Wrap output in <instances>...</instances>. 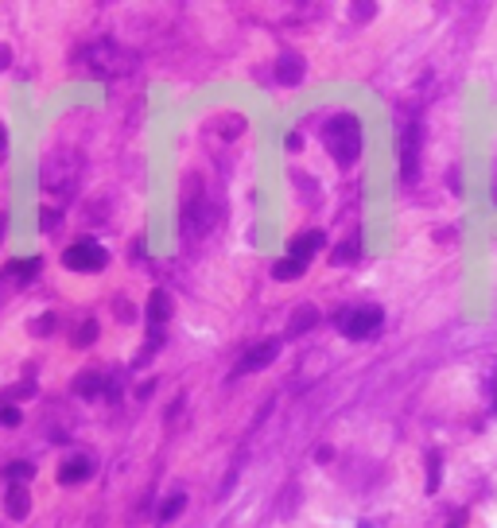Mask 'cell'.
<instances>
[{
    "label": "cell",
    "instance_id": "obj_11",
    "mask_svg": "<svg viewBox=\"0 0 497 528\" xmlns=\"http://www.w3.org/2000/svg\"><path fill=\"white\" fill-rule=\"evenodd\" d=\"M168 315H171V299H168V292H156V295H152V303H148V319H152V327L168 323Z\"/></svg>",
    "mask_w": 497,
    "mask_h": 528
},
{
    "label": "cell",
    "instance_id": "obj_19",
    "mask_svg": "<svg viewBox=\"0 0 497 528\" xmlns=\"http://www.w3.org/2000/svg\"><path fill=\"white\" fill-rule=\"evenodd\" d=\"M0 67H8V50L0 47Z\"/></svg>",
    "mask_w": 497,
    "mask_h": 528
},
{
    "label": "cell",
    "instance_id": "obj_18",
    "mask_svg": "<svg viewBox=\"0 0 497 528\" xmlns=\"http://www.w3.org/2000/svg\"><path fill=\"white\" fill-rule=\"evenodd\" d=\"M0 424L16 428V424H20V408H0Z\"/></svg>",
    "mask_w": 497,
    "mask_h": 528
},
{
    "label": "cell",
    "instance_id": "obj_6",
    "mask_svg": "<svg viewBox=\"0 0 497 528\" xmlns=\"http://www.w3.org/2000/svg\"><path fill=\"white\" fill-rule=\"evenodd\" d=\"M304 55H295V50H284V55H280V62H276V78L284 86H299L304 82Z\"/></svg>",
    "mask_w": 497,
    "mask_h": 528
},
{
    "label": "cell",
    "instance_id": "obj_16",
    "mask_svg": "<svg viewBox=\"0 0 497 528\" xmlns=\"http://www.w3.org/2000/svg\"><path fill=\"white\" fill-rule=\"evenodd\" d=\"M97 338V323H82V334H74V346H90Z\"/></svg>",
    "mask_w": 497,
    "mask_h": 528
},
{
    "label": "cell",
    "instance_id": "obj_12",
    "mask_svg": "<svg viewBox=\"0 0 497 528\" xmlns=\"http://www.w3.org/2000/svg\"><path fill=\"white\" fill-rule=\"evenodd\" d=\"M35 272H39V260H35V257H27V260H12V264H8V276H12V280H32Z\"/></svg>",
    "mask_w": 497,
    "mask_h": 528
},
{
    "label": "cell",
    "instance_id": "obj_14",
    "mask_svg": "<svg viewBox=\"0 0 497 528\" xmlns=\"http://www.w3.org/2000/svg\"><path fill=\"white\" fill-rule=\"evenodd\" d=\"M74 388L82 396H97V388H102V377H97V373H82V377L74 381Z\"/></svg>",
    "mask_w": 497,
    "mask_h": 528
},
{
    "label": "cell",
    "instance_id": "obj_1",
    "mask_svg": "<svg viewBox=\"0 0 497 528\" xmlns=\"http://www.w3.org/2000/svg\"><path fill=\"white\" fill-rule=\"evenodd\" d=\"M322 140H327L330 156H334L338 163H354L358 156H362V125H358V117H350V113L327 121Z\"/></svg>",
    "mask_w": 497,
    "mask_h": 528
},
{
    "label": "cell",
    "instance_id": "obj_8",
    "mask_svg": "<svg viewBox=\"0 0 497 528\" xmlns=\"http://www.w3.org/2000/svg\"><path fill=\"white\" fill-rule=\"evenodd\" d=\"M319 249H322V233H315V229H311V233H299V237L292 241V257H295V260L315 257Z\"/></svg>",
    "mask_w": 497,
    "mask_h": 528
},
{
    "label": "cell",
    "instance_id": "obj_17",
    "mask_svg": "<svg viewBox=\"0 0 497 528\" xmlns=\"http://www.w3.org/2000/svg\"><path fill=\"white\" fill-rule=\"evenodd\" d=\"M4 474H8V478H12V482H16V478H20V482H24V478H32V466H27V462H12V466H8V470H4Z\"/></svg>",
    "mask_w": 497,
    "mask_h": 528
},
{
    "label": "cell",
    "instance_id": "obj_4",
    "mask_svg": "<svg viewBox=\"0 0 497 528\" xmlns=\"http://www.w3.org/2000/svg\"><path fill=\"white\" fill-rule=\"evenodd\" d=\"M416 171H420V125H408L404 133H400V175L412 183Z\"/></svg>",
    "mask_w": 497,
    "mask_h": 528
},
{
    "label": "cell",
    "instance_id": "obj_2",
    "mask_svg": "<svg viewBox=\"0 0 497 528\" xmlns=\"http://www.w3.org/2000/svg\"><path fill=\"white\" fill-rule=\"evenodd\" d=\"M105 260H109V252H105L102 245H93V241H78L62 252V264L74 269V272H102Z\"/></svg>",
    "mask_w": 497,
    "mask_h": 528
},
{
    "label": "cell",
    "instance_id": "obj_21",
    "mask_svg": "<svg viewBox=\"0 0 497 528\" xmlns=\"http://www.w3.org/2000/svg\"><path fill=\"white\" fill-rule=\"evenodd\" d=\"M0 148H4V128H0Z\"/></svg>",
    "mask_w": 497,
    "mask_h": 528
},
{
    "label": "cell",
    "instance_id": "obj_10",
    "mask_svg": "<svg viewBox=\"0 0 497 528\" xmlns=\"http://www.w3.org/2000/svg\"><path fill=\"white\" fill-rule=\"evenodd\" d=\"M315 323H319V311H315V307H299L292 315V323H287V330H292V334H307Z\"/></svg>",
    "mask_w": 497,
    "mask_h": 528
},
{
    "label": "cell",
    "instance_id": "obj_3",
    "mask_svg": "<svg viewBox=\"0 0 497 528\" xmlns=\"http://www.w3.org/2000/svg\"><path fill=\"white\" fill-rule=\"evenodd\" d=\"M381 327V307H358L350 315H338V330H346V338H369Z\"/></svg>",
    "mask_w": 497,
    "mask_h": 528
},
{
    "label": "cell",
    "instance_id": "obj_7",
    "mask_svg": "<svg viewBox=\"0 0 497 528\" xmlns=\"http://www.w3.org/2000/svg\"><path fill=\"white\" fill-rule=\"evenodd\" d=\"M90 474H93V462L86 459V454H74V459H67V462H62V470H59V482H62V486H74V482L90 478Z\"/></svg>",
    "mask_w": 497,
    "mask_h": 528
},
{
    "label": "cell",
    "instance_id": "obj_13",
    "mask_svg": "<svg viewBox=\"0 0 497 528\" xmlns=\"http://www.w3.org/2000/svg\"><path fill=\"white\" fill-rule=\"evenodd\" d=\"M276 280H295L299 272H304V260H295V257H287V260H276Z\"/></svg>",
    "mask_w": 497,
    "mask_h": 528
},
{
    "label": "cell",
    "instance_id": "obj_5",
    "mask_svg": "<svg viewBox=\"0 0 497 528\" xmlns=\"http://www.w3.org/2000/svg\"><path fill=\"white\" fill-rule=\"evenodd\" d=\"M276 353H280V342H261L257 350H249V353L241 358L237 373H257V369H264L268 361H276Z\"/></svg>",
    "mask_w": 497,
    "mask_h": 528
},
{
    "label": "cell",
    "instance_id": "obj_20",
    "mask_svg": "<svg viewBox=\"0 0 497 528\" xmlns=\"http://www.w3.org/2000/svg\"><path fill=\"white\" fill-rule=\"evenodd\" d=\"M0 241H4V214H0Z\"/></svg>",
    "mask_w": 497,
    "mask_h": 528
},
{
    "label": "cell",
    "instance_id": "obj_9",
    "mask_svg": "<svg viewBox=\"0 0 497 528\" xmlns=\"http://www.w3.org/2000/svg\"><path fill=\"white\" fill-rule=\"evenodd\" d=\"M4 509H8V517H27V509H32V497H27L24 486H12L8 497H4Z\"/></svg>",
    "mask_w": 497,
    "mask_h": 528
},
{
    "label": "cell",
    "instance_id": "obj_15",
    "mask_svg": "<svg viewBox=\"0 0 497 528\" xmlns=\"http://www.w3.org/2000/svg\"><path fill=\"white\" fill-rule=\"evenodd\" d=\"M183 505H186V497H183V494H175V497H171V501H168V505H163V509H160V520H171V517H175L179 509H183Z\"/></svg>",
    "mask_w": 497,
    "mask_h": 528
}]
</instances>
